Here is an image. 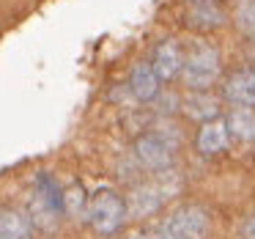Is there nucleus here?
Wrapping results in <instances>:
<instances>
[{
    "label": "nucleus",
    "instance_id": "obj_1",
    "mask_svg": "<svg viewBox=\"0 0 255 239\" xmlns=\"http://www.w3.org/2000/svg\"><path fill=\"white\" fill-rule=\"evenodd\" d=\"M181 77L187 88L192 91H206L217 77H220V55L214 47L198 44L187 58L181 61Z\"/></svg>",
    "mask_w": 255,
    "mask_h": 239
},
{
    "label": "nucleus",
    "instance_id": "obj_2",
    "mask_svg": "<svg viewBox=\"0 0 255 239\" xmlns=\"http://www.w3.org/2000/svg\"><path fill=\"white\" fill-rule=\"evenodd\" d=\"M85 215H88L91 226L99 234H116L118 228L124 226V220H127V204H124L113 190H99V193L88 201Z\"/></svg>",
    "mask_w": 255,
    "mask_h": 239
},
{
    "label": "nucleus",
    "instance_id": "obj_3",
    "mask_svg": "<svg viewBox=\"0 0 255 239\" xmlns=\"http://www.w3.org/2000/svg\"><path fill=\"white\" fill-rule=\"evenodd\" d=\"M209 220L200 209L187 206V209H178L162 223V237L165 239H203Z\"/></svg>",
    "mask_w": 255,
    "mask_h": 239
},
{
    "label": "nucleus",
    "instance_id": "obj_4",
    "mask_svg": "<svg viewBox=\"0 0 255 239\" xmlns=\"http://www.w3.org/2000/svg\"><path fill=\"white\" fill-rule=\"evenodd\" d=\"M134 154H137V160L143 162L145 168L159 171V168L170 165V160H173V143H167L162 135L151 132V135L137 138V143H134Z\"/></svg>",
    "mask_w": 255,
    "mask_h": 239
},
{
    "label": "nucleus",
    "instance_id": "obj_5",
    "mask_svg": "<svg viewBox=\"0 0 255 239\" xmlns=\"http://www.w3.org/2000/svg\"><path fill=\"white\" fill-rule=\"evenodd\" d=\"M225 14L217 6V0H189L187 3V22L195 25L200 30H211L220 28Z\"/></svg>",
    "mask_w": 255,
    "mask_h": 239
},
{
    "label": "nucleus",
    "instance_id": "obj_6",
    "mask_svg": "<svg viewBox=\"0 0 255 239\" xmlns=\"http://www.w3.org/2000/svg\"><path fill=\"white\" fill-rule=\"evenodd\" d=\"M225 99L239 107H253L255 105V72L244 69L228 77L225 83Z\"/></svg>",
    "mask_w": 255,
    "mask_h": 239
},
{
    "label": "nucleus",
    "instance_id": "obj_7",
    "mask_svg": "<svg viewBox=\"0 0 255 239\" xmlns=\"http://www.w3.org/2000/svg\"><path fill=\"white\" fill-rule=\"evenodd\" d=\"M129 91L137 96L140 102H151L159 96V77L154 74L151 63H134L132 74H129Z\"/></svg>",
    "mask_w": 255,
    "mask_h": 239
},
{
    "label": "nucleus",
    "instance_id": "obj_8",
    "mask_svg": "<svg viewBox=\"0 0 255 239\" xmlns=\"http://www.w3.org/2000/svg\"><path fill=\"white\" fill-rule=\"evenodd\" d=\"M228 140H231L228 124L222 118H211V121H203L198 132V149L203 154H220V151H225Z\"/></svg>",
    "mask_w": 255,
    "mask_h": 239
},
{
    "label": "nucleus",
    "instance_id": "obj_9",
    "mask_svg": "<svg viewBox=\"0 0 255 239\" xmlns=\"http://www.w3.org/2000/svg\"><path fill=\"white\" fill-rule=\"evenodd\" d=\"M181 52L173 41H162L154 52V61H151V69L159 80H173L178 72H181Z\"/></svg>",
    "mask_w": 255,
    "mask_h": 239
},
{
    "label": "nucleus",
    "instance_id": "obj_10",
    "mask_svg": "<svg viewBox=\"0 0 255 239\" xmlns=\"http://www.w3.org/2000/svg\"><path fill=\"white\" fill-rule=\"evenodd\" d=\"M0 239H33L30 220L22 212L0 209Z\"/></svg>",
    "mask_w": 255,
    "mask_h": 239
},
{
    "label": "nucleus",
    "instance_id": "obj_11",
    "mask_svg": "<svg viewBox=\"0 0 255 239\" xmlns=\"http://www.w3.org/2000/svg\"><path fill=\"white\" fill-rule=\"evenodd\" d=\"M184 110H187L189 118H198V121H211V118H217V113H220V105H217V99H211L209 94L198 91V94H192L187 102H184Z\"/></svg>",
    "mask_w": 255,
    "mask_h": 239
},
{
    "label": "nucleus",
    "instance_id": "obj_12",
    "mask_svg": "<svg viewBox=\"0 0 255 239\" xmlns=\"http://www.w3.org/2000/svg\"><path fill=\"white\" fill-rule=\"evenodd\" d=\"M225 124H228V132H233L239 140H244V143L255 140V113L253 110H233Z\"/></svg>",
    "mask_w": 255,
    "mask_h": 239
},
{
    "label": "nucleus",
    "instance_id": "obj_13",
    "mask_svg": "<svg viewBox=\"0 0 255 239\" xmlns=\"http://www.w3.org/2000/svg\"><path fill=\"white\" fill-rule=\"evenodd\" d=\"M156 206H159V193H156L154 187H140V190H134V193L129 195V212L137 215V217L151 215Z\"/></svg>",
    "mask_w": 255,
    "mask_h": 239
},
{
    "label": "nucleus",
    "instance_id": "obj_14",
    "mask_svg": "<svg viewBox=\"0 0 255 239\" xmlns=\"http://www.w3.org/2000/svg\"><path fill=\"white\" fill-rule=\"evenodd\" d=\"M63 209L69 212L72 217H83L85 215V209H88V201H85V193H83V187H69L66 193H63Z\"/></svg>",
    "mask_w": 255,
    "mask_h": 239
},
{
    "label": "nucleus",
    "instance_id": "obj_15",
    "mask_svg": "<svg viewBox=\"0 0 255 239\" xmlns=\"http://www.w3.org/2000/svg\"><path fill=\"white\" fill-rule=\"evenodd\" d=\"M236 25L247 36H255V0H242L236 8Z\"/></svg>",
    "mask_w": 255,
    "mask_h": 239
},
{
    "label": "nucleus",
    "instance_id": "obj_16",
    "mask_svg": "<svg viewBox=\"0 0 255 239\" xmlns=\"http://www.w3.org/2000/svg\"><path fill=\"white\" fill-rule=\"evenodd\" d=\"M244 239H255V217L244 226Z\"/></svg>",
    "mask_w": 255,
    "mask_h": 239
},
{
    "label": "nucleus",
    "instance_id": "obj_17",
    "mask_svg": "<svg viewBox=\"0 0 255 239\" xmlns=\"http://www.w3.org/2000/svg\"><path fill=\"white\" fill-rule=\"evenodd\" d=\"M137 239H165L162 234H143V237H137Z\"/></svg>",
    "mask_w": 255,
    "mask_h": 239
}]
</instances>
